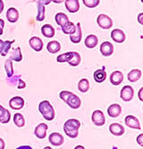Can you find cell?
Masks as SVG:
<instances>
[{"label":"cell","instance_id":"cell-7","mask_svg":"<svg viewBox=\"0 0 143 149\" xmlns=\"http://www.w3.org/2000/svg\"><path fill=\"white\" fill-rule=\"evenodd\" d=\"M48 141L54 146H60L64 144V136L60 133L53 132L49 135Z\"/></svg>","mask_w":143,"mask_h":149},{"label":"cell","instance_id":"cell-38","mask_svg":"<svg viewBox=\"0 0 143 149\" xmlns=\"http://www.w3.org/2000/svg\"><path fill=\"white\" fill-rule=\"evenodd\" d=\"M73 93H71V92H69V91H62L60 93H59V97H60V99L62 100V101H64V102H66V101H67V99H68V97L70 96V95L72 94Z\"/></svg>","mask_w":143,"mask_h":149},{"label":"cell","instance_id":"cell-42","mask_svg":"<svg viewBox=\"0 0 143 149\" xmlns=\"http://www.w3.org/2000/svg\"><path fill=\"white\" fill-rule=\"evenodd\" d=\"M138 95H139V99H140V101L143 102V87H141V88L140 89Z\"/></svg>","mask_w":143,"mask_h":149},{"label":"cell","instance_id":"cell-44","mask_svg":"<svg viewBox=\"0 0 143 149\" xmlns=\"http://www.w3.org/2000/svg\"><path fill=\"white\" fill-rule=\"evenodd\" d=\"M5 146H6V144H5L4 139L0 137V149H5Z\"/></svg>","mask_w":143,"mask_h":149},{"label":"cell","instance_id":"cell-49","mask_svg":"<svg viewBox=\"0 0 143 149\" xmlns=\"http://www.w3.org/2000/svg\"><path fill=\"white\" fill-rule=\"evenodd\" d=\"M3 44H4V40H0V52L2 50V48H3Z\"/></svg>","mask_w":143,"mask_h":149},{"label":"cell","instance_id":"cell-31","mask_svg":"<svg viewBox=\"0 0 143 149\" xmlns=\"http://www.w3.org/2000/svg\"><path fill=\"white\" fill-rule=\"evenodd\" d=\"M81 56L78 52H75V51H73V57L72 58L70 59V61L68 62V64L70 66L72 67H77V66H79L80 65V63H81Z\"/></svg>","mask_w":143,"mask_h":149},{"label":"cell","instance_id":"cell-35","mask_svg":"<svg viewBox=\"0 0 143 149\" xmlns=\"http://www.w3.org/2000/svg\"><path fill=\"white\" fill-rule=\"evenodd\" d=\"M72 57H73V52L69 51V52H66V53H64V54L59 55L57 58V61L59 63H64V62L68 63L70 61V59L72 58Z\"/></svg>","mask_w":143,"mask_h":149},{"label":"cell","instance_id":"cell-19","mask_svg":"<svg viewBox=\"0 0 143 149\" xmlns=\"http://www.w3.org/2000/svg\"><path fill=\"white\" fill-rule=\"evenodd\" d=\"M6 18L9 21L10 23L15 24L16 23L18 19H19V12L18 10L15 7H10L7 10V13H6Z\"/></svg>","mask_w":143,"mask_h":149},{"label":"cell","instance_id":"cell-46","mask_svg":"<svg viewBox=\"0 0 143 149\" xmlns=\"http://www.w3.org/2000/svg\"><path fill=\"white\" fill-rule=\"evenodd\" d=\"M4 6H5L4 2L2 1V0H0V14H2L3 10H4Z\"/></svg>","mask_w":143,"mask_h":149},{"label":"cell","instance_id":"cell-21","mask_svg":"<svg viewBox=\"0 0 143 149\" xmlns=\"http://www.w3.org/2000/svg\"><path fill=\"white\" fill-rule=\"evenodd\" d=\"M98 43V39L94 34L88 35L85 39V46L88 49H94Z\"/></svg>","mask_w":143,"mask_h":149},{"label":"cell","instance_id":"cell-11","mask_svg":"<svg viewBox=\"0 0 143 149\" xmlns=\"http://www.w3.org/2000/svg\"><path fill=\"white\" fill-rule=\"evenodd\" d=\"M9 106L13 110H21L24 106V100L20 96H15L9 101Z\"/></svg>","mask_w":143,"mask_h":149},{"label":"cell","instance_id":"cell-3","mask_svg":"<svg viewBox=\"0 0 143 149\" xmlns=\"http://www.w3.org/2000/svg\"><path fill=\"white\" fill-rule=\"evenodd\" d=\"M97 23L98 26L102 29H105V30H108L113 26L112 19L105 14H101L97 16Z\"/></svg>","mask_w":143,"mask_h":149},{"label":"cell","instance_id":"cell-30","mask_svg":"<svg viewBox=\"0 0 143 149\" xmlns=\"http://www.w3.org/2000/svg\"><path fill=\"white\" fill-rule=\"evenodd\" d=\"M78 89L82 93H87L90 89V82L86 78H82L78 83Z\"/></svg>","mask_w":143,"mask_h":149},{"label":"cell","instance_id":"cell-1","mask_svg":"<svg viewBox=\"0 0 143 149\" xmlns=\"http://www.w3.org/2000/svg\"><path fill=\"white\" fill-rule=\"evenodd\" d=\"M81 127V122L76 119H70L64 122V131L65 135L71 138H76L79 135V129Z\"/></svg>","mask_w":143,"mask_h":149},{"label":"cell","instance_id":"cell-34","mask_svg":"<svg viewBox=\"0 0 143 149\" xmlns=\"http://www.w3.org/2000/svg\"><path fill=\"white\" fill-rule=\"evenodd\" d=\"M15 40H6L4 41V44H3V48H2V50L1 52H0V55L3 56V57H6L7 54H8V52L11 49V46H12V44L14 43Z\"/></svg>","mask_w":143,"mask_h":149},{"label":"cell","instance_id":"cell-2","mask_svg":"<svg viewBox=\"0 0 143 149\" xmlns=\"http://www.w3.org/2000/svg\"><path fill=\"white\" fill-rule=\"evenodd\" d=\"M39 111L45 120L51 121L55 119L56 112H55V110L52 104L48 101H42L41 102H39Z\"/></svg>","mask_w":143,"mask_h":149},{"label":"cell","instance_id":"cell-17","mask_svg":"<svg viewBox=\"0 0 143 149\" xmlns=\"http://www.w3.org/2000/svg\"><path fill=\"white\" fill-rule=\"evenodd\" d=\"M82 38V26L81 24L78 23L76 24V31L75 33L72 35H70V40L73 42V43H80Z\"/></svg>","mask_w":143,"mask_h":149},{"label":"cell","instance_id":"cell-18","mask_svg":"<svg viewBox=\"0 0 143 149\" xmlns=\"http://www.w3.org/2000/svg\"><path fill=\"white\" fill-rule=\"evenodd\" d=\"M29 44L32 49L35 51H40L43 49V41L39 37H32L29 40Z\"/></svg>","mask_w":143,"mask_h":149},{"label":"cell","instance_id":"cell-6","mask_svg":"<svg viewBox=\"0 0 143 149\" xmlns=\"http://www.w3.org/2000/svg\"><path fill=\"white\" fill-rule=\"evenodd\" d=\"M124 122H125V125L127 127H131V129L138 130H140L141 129L140 120L133 115H128L124 120Z\"/></svg>","mask_w":143,"mask_h":149},{"label":"cell","instance_id":"cell-33","mask_svg":"<svg viewBox=\"0 0 143 149\" xmlns=\"http://www.w3.org/2000/svg\"><path fill=\"white\" fill-rule=\"evenodd\" d=\"M5 70L7 74V77H12L14 76V68H13V60L7 59L5 62Z\"/></svg>","mask_w":143,"mask_h":149},{"label":"cell","instance_id":"cell-10","mask_svg":"<svg viewBox=\"0 0 143 149\" xmlns=\"http://www.w3.org/2000/svg\"><path fill=\"white\" fill-rule=\"evenodd\" d=\"M111 38L116 43H123L124 42L126 37L125 33L121 29H115L111 31Z\"/></svg>","mask_w":143,"mask_h":149},{"label":"cell","instance_id":"cell-12","mask_svg":"<svg viewBox=\"0 0 143 149\" xmlns=\"http://www.w3.org/2000/svg\"><path fill=\"white\" fill-rule=\"evenodd\" d=\"M48 129V127L45 123H40L35 127L34 134L35 136L39 138V139H44L47 136V130Z\"/></svg>","mask_w":143,"mask_h":149},{"label":"cell","instance_id":"cell-43","mask_svg":"<svg viewBox=\"0 0 143 149\" xmlns=\"http://www.w3.org/2000/svg\"><path fill=\"white\" fill-rule=\"evenodd\" d=\"M138 22L140 24H143V13H140L138 15Z\"/></svg>","mask_w":143,"mask_h":149},{"label":"cell","instance_id":"cell-13","mask_svg":"<svg viewBox=\"0 0 143 149\" xmlns=\"http://www.w3.org/2000/svg\"><path fill=\"white\" fill-rule=\"evenodd\" d=\"M110 83H111L113 86H119V84L124 81V74L123 73L116 70L112 72V74H110Z\"/></svg>","mask_w":143,"mask_h":149},{"label":"cell","instance_id":"cell-22","mask_svg":"<svg viewBox=\"0 0 143 149\" xmlns=\"http://www.w3.org/2000/svg\"><path fill=\"white\" fill-rule=\"evenodd\" d=\"M47 49L51 54H55V53H57L61 49V44L60 42L57 40H51L49 41L48 45H47Z\"/></svg>","mask_w":143,"mask_h":149},{"label":"cell","instance_id":"cell-48","mask_svg":"<svg viewBox=\"0 0 143 149\" xmlns=\"http://www.w3.org/2000/svg\"><path fill=\"white\" fill-rule=\"evenodd\" d=\"M52 1L56 4H61V3L64 2V0H52Z\"/></svg>","mask_w":143,"mask_h":149},{"label":"cell","instance_id":"cell-32","mask_svg":"<svg viewBox=\"0 0 143 149\" xmlns=\"http://www.w3.org/2000/svg\"><path fill=\"white\" fill-rule=\"evenodd\" d=\"M14 122L18 127H23L25 125V120L23 114L21 113H15L14 115Z\"/></svg>","mask_w":143,"mask_h":149},{"label":"cell","instance_id":"cell-51","mask_svg":"<svg viewBox=\"0 0 143 149\" xmlns=\"http://www.w3.org/2000/svg\"><path fill=\"white\" fill-rule=\"evenodd\" d=\"M43 149H53L52 147H50V146H46V147H44Z\"/></svg>","mask_w":143,"mask_h":149},{"label":"cell","instance_id":"cell-20","mask_svg":"<svg viewBox=\"0 0 143 149\" xmlns=\"http://www.w3.org/2000/svg\"><path fill=\"white\" fill-rule=\"evenodd\" d=\"M93 77L95 82L97 83H103L106 79V72L105 70V68H101V69H97L94 72Z\"/></svg>","mask_w":143,"mask_h":149},{"label":"cell","instance_id":"cell-36","mask_svg":"<svg viewBox=\"0 0 143 149\" xmlns=\"http://www.w3.org/2000/svg\"><path fill=\"white\" fill-rule=\"evenodd\" d=\"M85 6L89 8H95L100 3V0H82Z\"/></svg>","mask_w":143,"mask_h":149},{"label":"cell","instance_id":"cell-40","mask_svg":"<svg viewBox=\"0 0 143 149\" xmlns=\"http://www.w3.org/2000/svg\"><path fill=\"white\" fill-rule=\"evenodd\" d=\"M137 143L140 146H143V134H140L138 136H137Z\"/></svg>","mask_w":143,"mask_h":149},{"label":"cell","instance_id":"cell-47","mask_svg":"<svg viewBox=\"0 0 143 149\" xmlns=\"http://www.w3.org/2000/svg\"><path fill=\"white\" fill-rule=\"evenodd\" d=\"M42 2H43L44 6H47V5H49L52 2V0H42Z\"/></svg>","mask_w":143,"mask_h":149},{"label":"cell","instance_id":"cell-8","mask_svg":"<svg viewBox=\"0 0 143 149\" xmlns=\"http://www.w3.org/2000/svg\"><path fill=\"white\" fill-rule=\"evenodd\" d=\"M115 48L110 41H104L100 45V53L104 57H109L114 53Z\"/></svg>","mask_w":143,"mask_h":149},{"label":"cell","instance_id":"cell-39","mask_svg":"<svg viewBox=\"0 0 143 149\" xmlns=\"http://www.w3.org/2000/svg\"><path fill=\"white\" fill-rule=\"evenodd\" d=\"M16 87L18 88V89H24L25 87H26V83L23 81V80H19L18 81V83H17V86H16Z\"/></svg>","mask_w":143,"mask_h":149},{"label":"cell","instance_id":"cell-25","mask_svg":"<svg viewBox=\"0 0 143 149\" xmlns=\"http://www.w3.org/2000/svg\"><path fill=\"white\" fill-rule=\"evenodd\" d=\"M62 31L64 34L67 35H72L75 33L76 31V24H74L73 22H69L67 24H65L62 26Z\"/></svg>","mask_w":143,"mask_h":149},{"label":"cell","instance_id":"cell-9","mask_svg":"<svg viewBox=\"0 0 143 149\" xmlns=\"http://www.w3.org/2000/svg\"><path fill=\"white\" fill-rule=\"evenodd\" d=\"M65 103H67V105L69 106L70 108H72L73 110H76V109H79L81 107L82 101H81L79 96H77V95L74 94V93H72L68 97V99H67V101Z\"/></svg>","mask_w":143,"mask_h":149},{"label":"cell","instance_id":"cell-5","mask_svg":"<svg viewBox=\"0 0 143 149\" xmlns=\"http://www.w3.org/2000/svg\"><path fill=\"white\" fill-rule=\"evenodd\" d=\"M134 96V90L130 86H124L121 90L120 97L124 102H130Z\"/></svg>","mask_w":143,"mask_h":149},{"label":"cell","instance_id":"cell-26","mask_svg":"<svg viewBox=\"0 0 143 149\" xmlns=\"http://www.w3.org/2000/svg\"><path fill=\"white\" fill-rule=\"evenodd\" d=\"M45 19V6H44L42 0L38 1V14L36 16V20L38 22H42Z\"/></svg>","mask_w":143,"mask_h":149},{"label":"cell","instance_id":"cell-14","mask_svg":"<svg viewBox=\"0 0 143 149\" xmlns=\"http://www.w3.org/2000/svg\"><path fill=\"white\" fill-rule=\"evenodd\" d=\"M65 8L69 13H76L80 9L79 0H65Z\"/></svg>","mask_w":143,"mask_h":149},{"label":"cell","instance_id":"cell-15","mask_svg":"<svg viewBox=\"0 0 143 149\" xmlns=\"http://www.w3.org/2000/svg\"><path fill=\"white\" fill-rule=\"evenodd\" d=\"M109 131L113 136H120L124 134V127L119 123H112L109 126Z\"/></svg>","mask_w":143,"mask_h":149},{"label":"cell","instance_id":"cell-41","mask_svg":"<svg viewBox=\"0 0 143 149\" xmlns=\"http://www.w3.org/2000/svg\"><path fill=\"white\" fill-rule=\"evenodd\" d=\"M5 26V21L3 19H0V35L3 34V29Z\"/></svg>","mask_w":143,"mask_h":149},{"label":"cell","instance_id":"cell-50","mask_svg":"<svg viewBox=\"0 0 143 149\" xmlns=\"http://www.w3.org/2000/svg\"><path fill=\"white\" fill-rule=\"evenodd\" d=\"M74 149H85V147L83 146H77L74 147Z\"/></svg>","mask_w":143,"mask_h":149},{"label":"cell","instance_id":"cell-23","mask_svg":"<svg viewBox=\"0 0 143 149\" xmlns=\"http://www.w3.org/2000/svg\"><path fill=\"white\" fill-rule=\"evenodd\" d=\"M11 113L6 108H4L2 105H0V122L3 124H6L10 121Z\"/></svg>","mask_w":143,"mask_h":149},{"label":"cell","instance_id":"cell-37","mask_svg":"<svg viewBox=\"0 0 143 149\" xmlns=\"http://www.w3.org/2000/svg\"><path fill=\"white\" fill-rule=\"evenodd\" d=\"M21 79V76H13L12 77H8V84H10V86H17V83L18 81Z\"/></svg>","mask_w":143,"mask_h":149},{"label":"cell","instance_id":"cell-29","mask_svg":"<svg viewBox=\"0 0 143 149\" xmlns=\"http://www.w3.org/2000/svg\"><path fill=\"white\" fill-rule=\"evenodd\" d=\"M9 59L15 60V62H20L23 60V54H21V50L20 47H17L12 51V53H11V55L9 57Z\"/></svg>","mask_w":143,"mask_h":149},{"label":"cell","instance_id":"cell-4","mask_svg":"<svg viewBox=\"0 0 143 149\" xmlns=\"http://www.w3.org/2000/svg\"><path fill=\"white\" fill-rule=\"evenodd\" d=\"M91 120H92L93 124L97 127H101V126L105 125L106 118H105V115H104L103 111L100 110L94 111L91 115Z\"/></svg>","mask_w":143,"mask_h":149},{"label":"cell","instance_id":"cell-24","mask_svg":"<svg viewBox=\"0 0 143 149\" xmlns=\"http://www.w3.org/2000/svg\"><path fill=\"white\" fill-rule=\"evenodd\" d=\"M41 33L46 38H52L55 36V28L50 24H44L41 27Z\"/></svg>","mask_w":143,"mask_h":149},{"label":"cell","instance_id":"cell-28","mask_svg":"<svg viewBox=\"0 0 143 149\" xmlns=\"http://www.w3.org/2000/svg\"><path fill=\"white\" fill-rule=\"evenodd\" d=\"M55 20H56L57 24L59 25V26H63L64 24H67L69 22V18L68 16L64 14V13H57L56 15V16H55Z\"/></svg>","mask_w":143,"mask_h":149},{"label":"cell","instance_id":"cell-45","mask_svg":"<svg viewBox=\"0 0 143 149\" xmlns=\"http://www.w3.org/2000/svg\"><path fill=\"white\" fill-rule=\"evenodd\" d=\"M16 149H32V147L30 146H18Z\"/></svg>","mask_w":143,"mask_h":149},{"label":"cell","instance_id":"cell-27","mask_svg":"<svg viewBox=\"0 0 143 149\" xmlns=\"http://www.w3.org/2000/svg\"><path fill=\"white\" fill-rule=\"evenodd\" d=\"M141 74L142 73L140 69H133L128 74V80L129 82H131V83L137 82L141 77Z\"/></svg>","mask_w":143,"mask_h":149},{"label":"cell","instance_id":"cell-16","mask_svg":"<svg viewBox=\"0 0 143 149\" xmlns=\"http://www.w3.org/2000/svg\"><path fill=\"white\" fill-rule=\"evenodd\" d=\"M121 113H122V107L117 103L111 104L107 108V114L111 118H117L121 115Z\"/></svg>","mask_w":143,"mask_h":149}]
</instances>
